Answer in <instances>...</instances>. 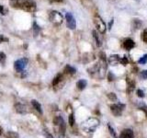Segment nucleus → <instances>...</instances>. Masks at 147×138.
<instances>
[{
  "instance_id": "obj_1",
  "label": "nucleus",
  "mask_w": 147,
  "mask_h": 138,
  "mask_svg": "<svg viewBox=\"0 0 147 138\" xmlns=\"http://www.w3.org/2000/svg\"><path fill=\"white\" fill-rule=\"evenodd\" d=\"M18 5L20 6V8L27 11H34L36 9V5L33 0H18Z\"/></svg>"
},
{
  "instance_id": "obj_2",
  "label": "nucleus",
  "mask_w": 147,
  "mask_h": 138,
  "mask_svg": "<svg viewBox=\"0 0 147 138\" xmlns=\"http://www.w3.org/2000/svg\"><path fill=\"white\" fill-rule=\"evenodd\" d=\"M28 62H29V60L27 58H21V59L17 60V61L14 63V67H15L16 71L18 73L24 72L27 67Z\"/></svg>"
},
{
  "instance_id": "obj_3",
  "label": "nucleus",
  "mask_w": 147,
  "mask_h": 138,
  "mask_svg": "<svg viewBox=\"0 0 147 138\" xmlns=\"http://www.w3.org/2000/svg\"><path fill=\"white\" fill-rule=\"evenodd\" d=\"M49 18L52 23H53V24L55 25H60L62 24L63 22V16L62 14L58 12V11H51L50 15H49Z\"/></svg>"
},
{
  "instance_id": "obj_4",
  "label": "nucleus",
  "mask_w": 147,
  "mask_h": 138,
  "mask_svg": "<svg viewBox=\"0 0 147 138\" xmlns=\"http://www.w3.org/2000/svg\"><path fill=\"white\" fill-rule=\"evenodd\" d=\"M53 123L55 126H58L59 127V132L61 133V135L63 136L65 135V122H64L63 117L61 116H57L53 119Z\"/></svg>"
},
{
  "instance_id": "obj_5",
  "label": "nucleus",
  "mask_w": 147,
  "mask_h": 138,
  "mask_svg": "<svg viewBox=\"0 0 147 138\" xmlns=\"http://www.w3.org/2000/svg\"><path fill=\"white\" fill-rule=\"evenodd\" d=\"M65 20H66V25L70 30H75L76 28V21L75 17L73 16L71 12H67L65 14Z\"/></svg>"
},
{
  "instance_id": "obj_6",
  "label": "nucleus",
  "mask_w": 147,
  "mask_h": 138,
  "mask_svg": "<svg viewBox=\"0 0 147 138\" xmlns=\"http://www.w3.org/2000/svg\"><path fill=\"white\" fill-rule=\"evenodd\" d=\"M95 23H96V29H98V30L101 34H104L106 32V24L102 20V18L99 16H96L95 18Z\"/></svg>"
},
{
  "instance_id": "obj_7",
  "label": "nucleus",
  "mask_w": 147,
  "mask_h": 138,
  "mask_svg": "<svg viewBox=\"0 0 147 138\" xmlns=\"http://www.w3.org/2000/svg\"><path fill=\"white\" fill-rule=\"evenodd\" d=\"M124 107H125V106H124L123 104H121V103L119 104H113V105L110 106V110H111V112L115 115V116L118 117L121 114Z\"/></svg>"
},
{
  "instance_id": "obj_8",
  "label": "nucleus",
  "mask_w": 147,
  "mask_h": 138,
  "mask_svg": "<svg viewBox=\"0 0 147 138\" xmlns=\"http://www.w3.org/2000/svg\"><path fill=\"white\" fill-rule=\"evenodd\" d=\"M133 136H134V133L131 129H125L121 133L119 138H133Z\"/></svg>"
},
{
  "instance_id": "obj_9",
  "label": "nucleus",
  "mask_w": 147,
  "mask_h": 138,
  "mask_svg": "<svg viewBox=\"0 0 147 138\" xmlns=\"http://www.w3.org/2000/svg\"><path fill=\"white\" fill-rule=\"evenodd\" d=\"M15 110L18 113H20V114H24L27 112L26 107L23 104H20V103H18L15 105Z\"/></svg>"
},
{
  "instance_id": "obj_10",
  "label": "nucleus",
  "mask_w": 147,
  "mask_h": 138,
  "mask_svg": "<svg viewBox=\"0 0 147 138\" xmlns=\"http://www.w3.org/2000/svg\"><path fill=\"white\" fill-rule=\"evenodd\" d=\"M134 41H133L131 39H127L124 41V47H125V49L127 50H131L133 47H134Z\"/></svg>"
},
{
  "instance_id": "obj_11",
  "label": "nucleus",
  "mask_w": 147,
  "mask_h": 138,
  "mask_svg": "<svg viewBox=\"0 0 147 138\" xmlns=\"http://www.w3.org/2000/svg\"><path fill=\"white\" fill-rule=\"evenodd\" d=\"M31 105H32V107H33L37 112H39L40 114L42 113V109H41V105L38 102L37 100H31Z\"/></svg>"
},
{
  "instance_id": "obj_12",
  "label": "nucleus",
  "mask_w": 147,
  "mask_h": 138,
  "mask_svg": "<svg viewBox=\"0 0 147 138\" xmlns=\"http://www.w3.org/2000/svg\"><path fill=\"white\" fill-rule=\"evenodd\" d=\"M86 85H87V82L85 79H81V80H79L76 83V87H78V89H80V90L85 89Z\"/></svg>"
},
{
  "instance_id": "obj_13",
  "label": "nucleus",
  "mask_w": 147,
  "mask_h": 138,
  "mask_svg": "<svg viewBox=\"0 0 147 138\" xmlns=\"http://www.w3.org/2000/svg\"><path fill=\"white\" fill-rule=\"evenodd\" d=\"M64 72L67 73V74H71V75H73V74H75L76 72V68L73 67L71 66H69V64H67V66H65V68H64Z\"/></svg>"
},
{
  "instance_id": "obj_14",
  "label": "nucleus",
  "mask_w": 147,
  "mask_h": 138,
  "mask_svg": "<svg viewBox=\"0 0 147 138\" xmlns=\"http://www.w3.org/2000/svg\"><path fill=\"white\" fill-rule=\"evenodd\" d=\"M62 77H63V76L61 75V74H59V75H57L56 76H55L53 81V86H56L58 83L62 80Z\"/></svg>"
},
{
  "instance_id": "obj_15",
  "label": "nucleus",
  "mask_w": 147,
  "mask_h": 138,
  "mask_svg": "<svg viewBox=\"0 0 147 138\" xmlns=\"http://www.w3.org/2000/svg\"><path fill=\"white\" fill-rule=\"evenodd\" d=\"M33 30H34V36H37L39 34V32H40V27L37 25V23L36 22H34L33 23Z\"/></svg>"
},
{
  "instance_id": "obj_16",
  "label": "nucleus",
  "mask_w": 147,
  "mask_h": 138,
  "mask_svg": "<svg viewBox=\"0 0 147 138\" xmlns=\"http://www.w3.org/2000/svg\"><path fill=\"white\" fill-rule=\"evenodd\" d=\"M68 121H69V124H70L71 126H73L74 123H75V117H74V114L73 113H71L70 115H69Z\"/></svg>"
},
{
  "instance_id": "obj_17",
  "label": "nucleus",
  "mask_w": 147,
  "mask_h": 138,
  "mask_svg": "<svg viewBox=\"0 0 147 138\" xmlns=\"http://www.w3.org/2000/svg\"><path fill=\"white\" fill-rule=\"evenodd\" d=\"M93 35H94V38H95V40H96V45H98V46H100V45H101V43H100V40L98 39V37L96 36V30L93 31Z\"/></svg>"
},
{
  "instance_id": "obj_18",
  "label": "nucleus",
  "mask_w": 147,
  "mask_h": 138,
  "mask_svg": "<svg viewBox=\"0 0 147 138\" xmlns=\"http://www.w3.org/2000/svg\"><path fill=\"white\" fill-rule=\"evenodd\" d=\"M138 62H139V64H146L147 63V54H144L142 58L139 59V61Z\"/></svg>"
},
{
  "instance_id": "obj_19",
  "label": "nucleus",
  "mask_w": 147,
  "mask_h": 138,
  "mask_svg": "<svg viewBox=\"0 0 147 138\" xmlns=\"http://www.w3.org/2000/svg\"><path fill=\"white\" fill-rule=\"evenodd\" d=\"M108 98L111 100H117V96L115 95V93H109L108 94Z\"/></svg>"
},
{
  "instance_id": "obj_20",
  "label": "nucleus",
  "mask_w": 147,
  "mask_h": 138,
  "mask_svg": "<svg viewBox=\"0 0 147 138\" xmlns=\"http://www.w3.org/2000/svg\"><path fill=\"white\" fill-rule=\"evenodd\" d=\"M142 41H144L145 43H147V29H145L144 32H142Z\"/></svg>"
},
{
  "instance_id": "obj_21",
  "label": "nucleus",
  "mask_w": 147,
  "mask_h": 138,
  "mask_svg": "<svg viewBox=\"0 0 147 138\" xmlns=\"http://www.w3.org/2000/svg\"><path fill=\"white\" fill-rule=\"evenodd\" d=\"M108 127H109V132H110V133H111V135H113V137L114 138H117V135H116V133H115V131H114V129L110 126V124H109L108 125Z\"/></svg>"
},
{
  "instance_id": "obj_22",
  "label": "nucleus",
  "mask_w": 147,
  "mask_h": 138,
  "mask_svg": "<svg viewBox=\"0 0 147 138\" xmlns=\"http://www.w3.org/2000/svg\"><path fill=\"white\" fill-rule=\"evenodd\" d=\"M5 61H6V54H5L4 53H0V62H1L2 64H4Z\"/></svg>"
},
{
  "instance_id": "obj_23",
  "label": "nucleus",
  "mask_w": 147,
  "mask_h": 138,
  "mask_svg": "<svg viewBox=\"0 0 147 138\" xmlns=\"http://www.w3.org/2000/svg\"><path fill=\"white\" fill-rule=\"evenodd\" d=\"M137 94H138V97H140V98H144V91L141 90V89H138L137 90Z\"/></svg>"
},
{
  "instance_id": "obj_24",
  "label": "nucleus",
  "mask_w": 147,
  "mask_h": 138,
  "mask_svg": "<svg viewBox=\"0 0 147 138\" xmlns=\"http://www.w3.org/2000/svg\"><path fill=\"white\" fill-rule=\"evenodd\" d=\"M44 135H45V137L46 138H53V136L51 135V133H49V132H47V130H45L44 131Z\"/></svg>"
},
{
  "instance_id": "obj_25",
  "label": "nucleus",
  "mask_w": 147,
  "mask_h": 138,
  "mask_svg": "<svg viewBox=\"0 0 147 138\" xmlns=\"http://www.w3.org/2000/svg\"><path fill=\"white\" fill-rule=\"evenodd\" d=\"M8 39L6 38L4 35H0V43H3V41H7Z\"/></svg>"
},
{
  "instance_id": "obj_26",
  "label": "nucleus",
  "mask_w": 147,
  "mask_h": 138,
  "mask_svg": "<svg viewBox=\"0 0 147 138\" xmlns=\"http://www.w3.org/2000/svg\"><path fill=\"white\" fill-rule=\"evenodd\" d=\"M142 76L144 77V78H147V70L142 72Z\"/></svg>"
},
{
  "instance_id": "obj_27",
  "label": "nucleus",
  "mask_w": 147,
  "mask_h": 138,
  "mask_svg": "<svg viewBox=\"0 0 147 138\" xmlns=\"http://www.w3.org/2000/svg\"><path fill=\"white\" fill-rule=\"evenodd\" d=\"M0 13L3 14V15H5V14H6V11H5V9H4V7H3V6H0Z\"/></svg>"
},
{
  "instance_id": "obj_28",
  "label": "nucleus",
  "mask_w": 147,
  "mask_h": 138,
  "mask_svg": "<svg viewBox=\"0 0 147 138\" xmlns=\"http://www.w3.org/2000/svg\"><path fill=\"white\" fill-rule=\"evenodd\" d=\"M121 63H122L123 64H128V62H129V61H128V59H127L126 57H124V58H123V59L121 60Z\"/></svg>"
},
{
  "instance_id": "obj_29",
  "label": "nucleus",
  "mask_w": 147,
  "mask_h": 138,
  "mask_svg": "<svg viewBox=\"0 0 147 138\" xmlns=\"http://www.w3.org/2000/svg\"><path fill=\"white\" fill-rule=\"evenodd\" d=\"M112 24H113V20H110V22H109V30L111 29Z\"/></svg>"
},
{
  "instance_id": "obj_30",
  "label": "nucleus",
  "mask_w": 147,
  "mask_h": 138,
  "mask_svg": "<svg viewBox=\"0 0 147 138\" xmlns=\"http://www.w3.org/2000/svg\"><path fill=\"white\" fill-rule=\"evenodd\" d=\"M53 1H55V2H63L64 1V0H53Z\"/></svg>"
},
{
  "instance_id": "obj_31",
  "label": "nucleus",
  "mask_w": 147,
  "mask_h": 138,
  "mask_svg": "<svg viewBox=\"0 0 147 138\" xmlns=\"http://www.w3.org/2000/svg\"><path fill=\"white\" fill-rule=\"evenodd\" d=\"M1 133H1V129H0V135H1Z\"/></svg>"
}]
</instances>
